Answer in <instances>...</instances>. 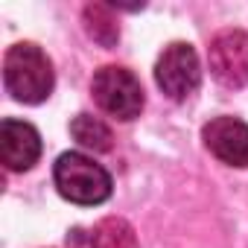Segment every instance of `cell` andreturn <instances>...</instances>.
Wrapping results in <instances>:
<instances>
[{
  "instance_id": "obj_9",
  "label": "cell",
  "mask_w": 248,
  "mask_h": 248,
  "mask_svg": "<svg viewBox=\"0 0 248 248\" xmlns=\"http://www.w3.org/2000/svg\"><path fill=\"white\" fill-rule=\"evenodd\" d=\"M70 135L82 149H91V152H108L114 140L111 129L93 114H76L70 120Z\"/></svg>"
},
{
  "instance_id": "obj_2",
  "label": "cell",
  "mask_w": 248,
  "mask_h": 248,
  "mask_svg": "<svg viewBox=\"0 0 248 248\" xmlns=\"http://www.w3.org/2000/svg\"><path fill=\"white\" fill-rule=\"evenodd\" d=\"M53 181H56V190L62 193V199L82 204V207L108 202L111 187H114L108 170L82 152H62L53 167Z\"/></svg>"
},
{
  "instance_id": "obj_5",
  "label": "cell",
  "mask_w": 248,
  "mask_h": 248,
  "mask_svg": "<svg viewBox=\"0 0 248 248\" xmlns=\"http://www.w3.org/2000/svg\"><path fill=\"white\" fill-rule=\"evenodd\" d=\"M207 64L219 85L236 91L248 85V32L222 30L210 38Z\"/></svg>"
},
{
  "instance_id": "obj_11",
  "label": "cell",
  "mask_w": 248,
  "mask_h": 248,
  "mask_svg": "<svg viewBox=\"0 0 248 248\" xmlns=\"http://www.w3.org/2000/svg\"><path fill=\"white\" fill-rule=\"evenodd\" d=\"M67 248H96L93 245V233L85 228H70L67 231Z\"/></svg>"
},
{
  "instance_id": "obj_7",
  "label": "cell",
  "mask_w": 248,
  "mask_h": 248,
  "mask_svg": "<svg viewBox=\"0 0 248 248\" xmlns=\"http://www.w3.org/2000/svg\"><path fill=\"white\" fill-rule=\"evenodd\" d=\"M41 158V135L32 123L6 117L0 123V161L9 172H27Z\"/></svg>"
},
{
  "instance_id": "obj_6",
  "label": "cell",
  "mask_w": 248,
  "mask_h": 248,
  "mask_svg": "<svg viewBox=\"0 0 248 248\" xmlns=\"http://www.w3.org/2000/svg\"><path fill=\"white\" fill-rule=\"evenodd\" d=\"M202 140L204 149L222 164L236 170L248 167V123H242L239 117H213L210 123H204Z\"/></svg>"
},
{
  "instance_id": "obj_4",
  "label": "cell",
  "mask_w": 248,
  "mask_h": 248,
  "mask_svg": "<svg viewBox=\"0 0 248 248\" xmlns=\"http://www.w3.org/2000/svg\"><path fill=\"white\" fill-rule=\"evenodd\" d=\"M155 82L170 99L175 102L190 99L202 85V64H199L193 44L187 41L167 44L155 62Z\"/></svg>"
},
{
  "instance_id": "obj_1",
  "label": "cell",
  "mask_w": 248,
  "mask_h": 248,
  "mask_svg": "<svg viewBox=\"0 0 248 248\" xmlns=\"http://www.w3.org/2000/svg\"><path fill=\"white\" fill-rule=\"evenodd\" d=\"M3 82H6V91L18 102L38 105L53 93V85H56L53 62L32 41L12 44L3 59Z\"/></svg>"
},
{
  "instance_id": "obj_10",
  "label": "cell",
  "mask_w": 248,
  "mask_h": 248,
  "mask_svg": "<svg viewBox=\"0 0 248 248\" xmlns=\"http://www.w3.org/2000/svg\"><path fill=\"white\" fill-rule=\"evenodd\" d=\"M93 245L96 248H138V233L135 228L120 219V216H105L93 225Z\"/></svg>"
},
{
  "instance_id": "obj_3",
  "label": "cell",
  "mask_w": 248,
  "mask_h": 248,
  "mask_svg": "<svg viewBox=\"0 0 248 248\" xmlns=\"http://www.w3.org/2000/svg\"><path fill=\"white\" fill-rule=\"evenodd\" d=\"M91 93H93V102L105 114H111V117H117L123 123L140 117L143 102H146L140 79L132 70L120 67V64L99 67L93 73V79H91Z\"/></svg>"
},
{
  "instance_id": "obj_8",
  "label": "cell",
  "mask_w": 248,
  "mask_h": 248,
  "mask_svg": "<svg viewBox=\"0 0 248 248\" xmlns=\"http://www.w3.org/2000/svg\"><path fill=\"white\" fill-rule=\"evenodd\" d=\"M82 21H85L88 38H93L99 47L111 50L120 41V24H117L111 6H105V3H88L85 12H82Z\"/></svg>"
}]
</instances>
